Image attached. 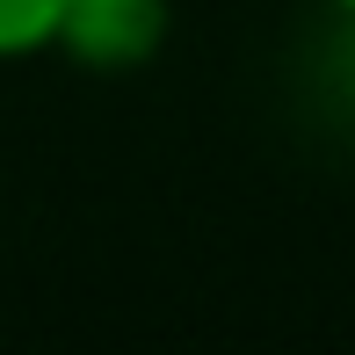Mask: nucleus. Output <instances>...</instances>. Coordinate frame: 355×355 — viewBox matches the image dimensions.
Segmentation results:
<instances>
[{
	"instance_id": "f257e3e1",
	"label": "nucleus",
	"mask_w": 355,
	"mask_h": 355,
	"mask_svg": "<svg viewBox=\"0 0 355 355\" xmlns=\"http://www.w3.org/2000/svg\"><path fill=\"white\" fill-rule=\"evenodd\" d=\"M167 29H174L167 0H66L51 51H66L80 73H138L159 58Z\"/></svg>"
},
{
	"instance_id": "f03ea898",
	"label": "nucleus",
	"mask_w": 355,
	"mask_h": 355,
	"mask_svg": "<svg viewBox=\"0 0 355 355\" xmlns=\"http://www.w3.org/2000/svg\"><path fill=\"white\" fill-rule=\"evenodd\" d=\"M58 15H66V0H0V66L51 51Z\"/></svg>"
},
{
	"instance_id": "7ed1b4c3",
	"label": "nucleus",
	"mask_w": 355,
	"mask_h": 355,
	"mask_svg": "<svg viewBox=\"0 0 355 355\" xmlns=\"http://www.w3.org/2000/svg\"><path fill=\"white\" fill-rule=\"evenodd\" d=\"M327 8H334V15H348V22H355V0H327Z\"/></svg>"
}]
</instances>
